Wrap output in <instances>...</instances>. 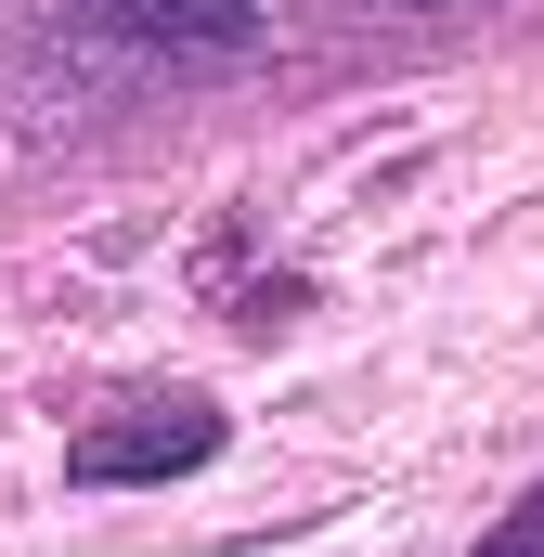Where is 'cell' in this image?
<instances>
[{
    "label": "cell",
    "instance_id": "obj_3",
    "mask_svg": "<svg viewBox=\"0 0 544 557\" xmlns=\"http://www.w3.org/2000/svg\"><path fill=\"white\" fill-rule=\"evenodd\" d=\"M480 557H544V480L506 506V519H493V532H480Z\"/></svg>",
    "mask_w": 544,
    "mask_h": 557
},
{
    "label": "cell",
    "instance_id": "obj_1",
    "mask_svg": "<svg viewBox=\"0 0 544 557\" xmlns=\"http://www.w3.org/2000/svg\"><path fill=\"white\" fill-rule=\"evenodd\" d=\"M221 454V403H131V416L78 428V454H65V480H91V493H131V480H182V467H208Z\"/></svg>",
    "mask_w": 544,
    "mask_h": 557
},
{
    "label": "cell",
    "instance_id": "obj_2",
    "mask_svg": "<svg viewBox=\"0 0 544 557\" xmlns=\"http://www.w3.org/2000/svg\"><path fill=\"white\" fill-rule=\"evenodd\" d=\"M104 26H131V39H247L260 0H104Z\"/></svg>",
    "mask_w": 544,
    "mask_h": 557
}]
</instances>
